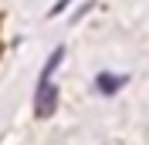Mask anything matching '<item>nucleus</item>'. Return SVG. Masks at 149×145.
I'll list each match as a JSON object with an SVG mask.
<instances>
[{
  "label": "nucleus",
  "mask_w": 149,
  "mask_h": 145,
  "mask_svg": "<svg viewBox=\"0 0 149 145\" xmlns=\"http://www.w3.org/2000/svg\"><path fill=\"white\" fill-rule=\"evenodd\" d=\"M54 108H58V91H54V84H51V81H41V84H37V95H34V111H37V118H47Z\"/></svg>",
  "instance_id": "f257e3e1"
},
{
  "label": "nucleus",
  "mask_w": 149,
  "mask_h": 145,
  "mask_svg": "<svg viewBox=\"0 0 149 145\" xmlns=\"http://www.w3.org/2000/svg\"><path fill=\"white\" fill-rule=\"evenodd\" d=\"M125 81H129V78H122V74H109V71H102L98 78H95V88L102 91V95H115L119 88H125Z\"/></svg>",
  "instance_id": "f03ea898"
},
{
  "label": "nucleus",
  "mask_w": 149,
  "mask_h": 145,
  "mask_svg": "<svg viewBox=\"0 0 149 145\" xmlns=\"http://www.w3.org/2000/svg\"><path fill=\"white\" fill-rule=\"evenodd\" d=\"M68 3H71V0H58V3H54V10H51V14H61V10L68 7Z\"/></svg>",
  "instance_id": "7ed1b4c3"
}]
</instances>
